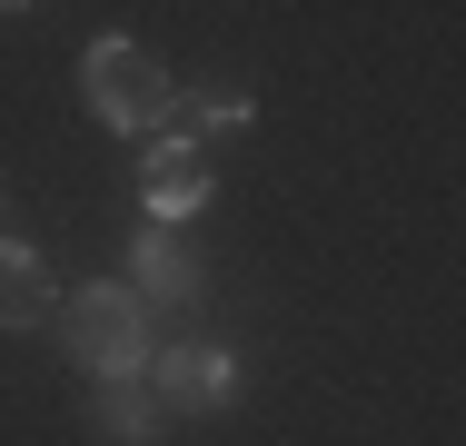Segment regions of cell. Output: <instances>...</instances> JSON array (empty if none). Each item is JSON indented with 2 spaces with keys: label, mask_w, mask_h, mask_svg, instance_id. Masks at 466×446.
I'll return each mask as SVG.
<instances>
[{
  "label": "cell",
  "mask_w": 466,
  "mask_h": 446,
  "mask_svg": "<svg viewBox=\"0 0 466 446\" xmlns=\"http://www.w3.org/2000/svg\"><path fill=\"white\" fill-rule=\"evenodd\" d=\"M50 328L70 338V357H80L90 377H139V367H149V308H139L129 288H60Z\"/></svg>",
  "instance_id": "1"
},
{
  "label": "cell",
  "mask_w": 466,
  "mask_h": 446,
  "mask_svg": "<svg viewBox=\"0 0 466 446\" xmlns=\"http://www.w3.org/2000/svg\"><path fill=\"white\" fill-rule=\"evenodd\" d=\"M129 298H139V308H149V298H159V308H188V298H198V258H188L179 228H139V238H129Z\"/></svg>",
  "instance_id": "4"
},
{
  "label": "cell",
  "mask_w": 466,
  "mask_h": 446,
  "mask_svg": "<svg viewBox=\"0 0 466 446\" xmlns=\"http://www.w3.org/2000/svg\"><path fill=\"white\" fill-rule=\"evenodd\" d=\"M0 10H30V0H0Z\"/></svg>",
  "instance_id": "9"
},
{
  "label": "cell",
  "mask_w": 466,
  "mask_h": 446,
  "mask_svg": "<svg viewBox=\"0 0 466 446\" xmlns=\"http://www.w3.org/2000/svg\"><path fill=\"white\" fill-rule=\"evenodd\" d=\"M50 308H60V278L40 248H20L10 228H0V328H50Z\"/></svg>",
  "instance_id": "5"
},
{
  "label": "cell",
  "mask_w": 466,
  "mask_h": 446,
  "mask_svg": "<svg viewBox=\"0 0 466 446\" xmlns=\"http://www.w3.org/2000/svg\"><path fill=\"white\" fill-rule=\"evenodd\" d=\"M188 208H208V159L179 149V139H159L149 149V228H179Z\"/></svg>",
  "instance_id": "6"
},
{
  "label": "cell",
  "mask_w": 466,
  "mask_h": 446,
  "mask_svg": "<svg viewBox=\"0 0 466 446\" xmlns=\"http://www.w3.org/2000/svg\"><path fill=\"white\" fill-rule=\"evenodd\" d=\"M179 149L218 139V129H248V89H169V119H159Z\"/></svg>",
  "instance_id": "8"
},
{
  "label": "cell",
  "mask_w": 466,
  "mask_h": 446,
  "mask_svg": "<svg viewBox=\"0 0 466 446\" xmlns=\"http://www.w3.org/2000/svg\"><path fill=\"white\" fill-rule=\"evenodd\" d=\"M149 387H159V417H228L238 387H248V367L228 348H208V338H188V348L149 357Z\"/></svg>",
  "instance_id": "3"
},
{
  "label": "cell",
  "mask_w": 466,
  "mask_h": 446,
  "mask_svg": "<svg viewBox=\"0 0 466 446\" xmlns=\"http://www.w3.org/2000/svg\"><path fill=\"white\" fill-rule=\"evenodd\" d=\"M80 99H90L109 129H159V119H169V70H159L139 40L109 30V40L80 50Z\"/></svg>",
  "instance_id": "2"
},
{
  "label": "cell",
  "mask_w": 466,
  "mask_h": 446,
  "mask_svg": "<svg viewBox=\"0 0 466 446\" xmlns=\"http://www.w3.org/2000/svg\"><path fill=\"white\" fill-rule=\"evenodd\" d=\"M99 437L109 446H149L159 437V387H149V367H139V377H99Z\"/></svg>",
  "instance_id": "7"
}]
</instances>
